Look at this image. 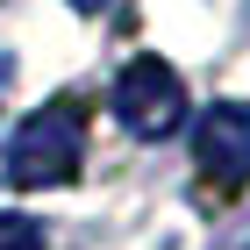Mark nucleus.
<instances>
[{
  "label": "nucleus",
  "instance_id": "obj_1",
  "mask_svg": "<svg viewBox=\"0 0 250 250\" xmlns=\"http://www.w3.org/2000/svg\"><path fill=\"white\" fill-rule=\"evenodd\" d=\"M86 172V107L79 100H50L15 129L7 143V179L15 186H72Z\"/></svg>",
  "mask_w": 250,
  "mask_h": 250
},
{
  "label": "nucleus",
  "instance_id": "obj_2",
  "mask_svg": "<svg viewBox=\"0 0 250 250\" xmlns=\"http://www.w3.org/2000/svg\"><path fill=\"white\" fill-rule=\"evenodd\" d=\"M193 172H200L208 208L243 200V186H250V107L243 100H214L193 122Z\"/></svg>",
  "mask_w": 250,
  "mask_h": 250
},
{
  "label": "nucleus",
  "instance_id": "obj_3",
  "mask_svg": "<svg viewBox=\"0 0 250 250\" xmlns=\"http://www.w3.org/2000/svg\"><path fill=\"white\" fill-rule=\"evenodd\" d=\"M115 122L136 136V143H157L186 122V86L165 58H129L115 72Z\"/></svg>",
  "mask_w": 250,
  "mask_h": 250
},
{
  "label": "nucleus",
  "instance_id": "obj_4",
  "mask_svg": "<svg viewBox=\"0 0 250 250\" xmlns=\"http://www.w3.org/2000/svg\"><path fill=\"white\" fill-rule=\"evenodd\" d=\"M0 250H43V222H36V214L0 208Z\"/></svg>",
  "mask_w": 250,
  "mask_h": 250
},
{
  "label": "nucleus",
  "instance_id": "obj_5",
  "mask_svg": "<svg viewBox=\"0 0 250 250\" xmlns=\"http://www.w3.org/2000/svg\"><path fill=\"white\" fill-rule=\"evenodd\" d=\"M72 7H79V15H100V7H107V0H72Z\"/></svg>",
  "mask_w": 250,
  "mask_h": 250
},
{
  "label": "nucleus",
  "instance_id": "obj_6",
  "mask_svg": "<svg viewBox=\"0 0 250 250\" xmlns=\"http://www.w3.org/2000/svg\"><path fill=\"white\" fill-rule=\"evenodd\" d=\"M0 79H7V58H0Z\"/></svg>",
  "mask_w": 250,
  "mask_h": 250
}]
</instances>
